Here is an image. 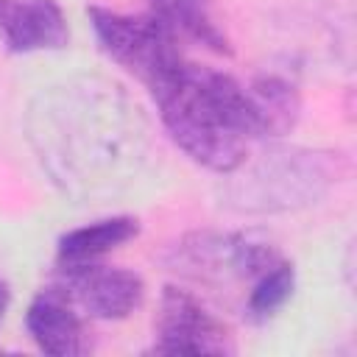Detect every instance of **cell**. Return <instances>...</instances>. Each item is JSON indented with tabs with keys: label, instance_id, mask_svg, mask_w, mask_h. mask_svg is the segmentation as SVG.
<instances>
[{
	"label": "cell",
	"instance_id": "cell-13",
	"mask_svg": "<svg viewBox=\"0 0 357 357\" xmlns=\"http://www.w3.org/2000/svg\"><path fill=\"white\" fill-rule=\"evenodd\" d=\"M293 284H296V271L290 262L279 259L273 268H268L248 290V315L251 318H268L273 315L279 307H284V301L293 296Z\"/></svg>",
	"mask_w": 357,
	"mask_h": 357
},
{
	"label": "cell",
	"instance_id": "cell-1",
	"mask_svg": "<svg viewBox=\"0 0 357 357\" xmlns=\"http://www.w3.org/2000/svg\"><path fill=\"white\" fill-rule=\"evenodd\" d=\"M28 142L50 181L81 204H106L148 167L151 123L114 81L78 75L42 89L25 114Z\"/></svg>",
	"mask_w": 357,
	"mask_h": 357
},
{
	"label": "cell",
	"instance_id": "cell-11",
	"mask_svg": "<svg viewBox=\"0 0 357 357\" xmlns=\"http://www.w3.org/2000/svg\"><path fill=\"white\" fill-rule=\"evenodd\" d=\"M257 137H282L287 134L301 114V100L298 92L290 81L276 78V75H259L251 84H245Z\"/></svg>",
	"mask_w": 357,
	"mask_h": 357
},
{
	"label": "cell",
	"instance_id": "cell-2",
	"mask_svg": "<svg viewBox=\"0 0 357 357\" xmlns=\"http://www.w3.org/2000/svg\"><path fill=\"white\" fill-rule=\"evenodd\" d=\"M151 95L173 142L206 170H237L248 159V142L259 139L245 84L220 70L187 59L156 81Z\"/></svg>",
	"mask_w": 357,
	"mask_h": 357
},
{
	"label": "cell",
	"instance_id": "cell-6",
	"mask_svg": "<svg viewBox=\"0 0 357 357\" xmlns=\"http://www.w3.org/2000/svg\"><path fill=\"white\" fill-rule=\"evenodd\" d=\"M156 354H234L231 329L190 290L167 284L156 315Z\"/></svg>",
	"mask_w": 357,
	"mask_h": 357
},
{
	"label": "cell",
	"instance_id": "cell-8",
	"mask_svg": "<svg viewBox=\"0 0 357 357\" xmlns=\"http://www.w3.org/2000/svg\"><path fill=\"white\" fill-rule=\"evenodd\" d=\"M0 39L14 53L61 50L70 28L56 0H0Z\"/></svg>",
	"mask_w": 357,
	"mask_h": 357
},
{
	"label": "cell",
	"instance_id": "cell-10",
	"mask_svg": "<svg viewBox=\"0 0 357 357\" xmlns=\"http://www.w3.org/2000/svg\"><path fill=\"white\" fill-rule=\"evenodd\" d=\"M151 14L178 42L190 39L212 53H231V42L215 17V0H151Z\"/></svg>",
	"mask_w": 357,
	"mask_h": 357
},
{
	"label": "cell",
	"instance_id": "cell-5",
	"mask_svg": "<svg viewBox=\"0 0 357 357\" xmlns=\"http://www.w3.org/2000/svg\"><path fill=\"white\" fill-rule=\"evenodd\" d=\"M89 20L103 53L139 78L148 89L181 61H187L181 42L151 11L134 17L92 6Z\"/></svg>",
	"mask_w": 357,
	"mask_h": 357
},
{
	"label": "cell",
	"instance_id": "cell-3",
	"mask_svg": "<svg viewBox=\"0 0 357 357\" xmlns=\"http://www.w3.org/2000/svg\"><path fill=\"white\" fill-rule=\"evenodd\" d=\"M329 184L332 170L321 153L307 148H273L248 165L243 176L229 181L226 198L229 206L240 212H284L315 204Z\"/></svg>",
	"mask_w": 357,
	"mask_h": 357
},
{
	"label": "cell",
	"instance_id": "cell-14",
	"mask_svg": "<svg viewBox=\"0 0 357 357\" xmlns=\"http://www.w3.org/2000/svg\"><path fill=\"white\" fill-rule=\"evenodd\" d=\"M8 301H11V290H8V284L0 279V321H3V315H6V310H8Z\"/></svg>",
	"mask_w": 357,
	"mask_h": 357
},
{
	"label": "cell",
	"instance_id": "cell-7",
	"mask_svg": "<svg viewBox=\"0 0 357 357\" xmlns=\"http://www.w3.org/2000/svg\"><path fill=\"white\" fill-rule=\"evenodd\" d=\"M61 271H64L61 287L92 318H103V321L128 318L145 298V284L134 271L109 268L100 265L98 259L61 265Z\"/></svg>",
	"mask_w": 357,
	"mask_h": 357
},
{
	"label": "cell",
	"instance_id": "cell-9",
	"mask_svg": "<svg viewBox=\"0 0 357 357\" xmlns=\"http://www.w3.org/2000/svg\"><path fill=\"white\" fill-rule=\"evenodd\" d=\"M28 332L36 346L53 357H75L86 351V332L84 321L73 307V298L64 287L42 290L25 315Z\"/></svg>",
	"mask_w": 357,
	"mask_h": 357
},
{
	"label": "cell",
	"instance_id": "cell-4",
	"mask_svg": "<svg viewBox=\"0 0 357 357\" xmlns=\"http://www.w3.org/2000/svg\"><path fill=\"white\" fill-rule=\"evenodd\" d=\"M273 243L254 234H223V231H195L173 245L170 265L181 276L226 287V284H254L268 268L279 262Z\"/></svg>",
	"mask_w": 357,
	"mask_h": 357
},
{
	"label": "cell",
	"instance_id": "cell-12",
	"mask_svg": "<svg viewBox=\"0 0 357 357\" xmlns=\"http://www.w3.org/2000/svg\"><path fill=\"white\" fill-rule=\"evenodd\" d=\"M137 231H139V223L131 215H117V218H106L89 226L73 229L59 240V262L61 265L95 262L112 248L131 240Z\"/></svg>",
	"mask_w": 357,
	"mask_h": 357
}]
</instances>
